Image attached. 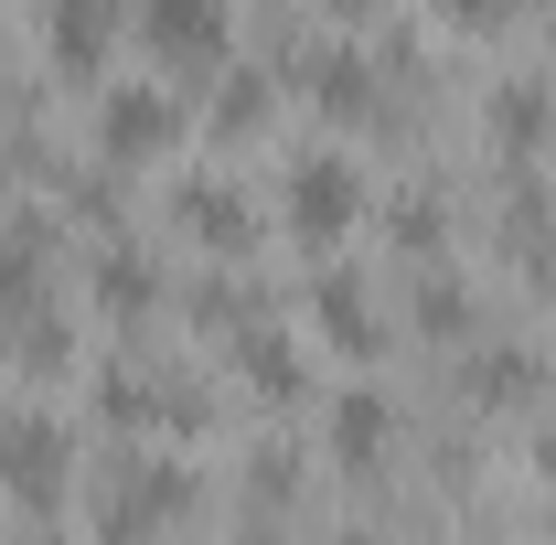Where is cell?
<instances>
[{
    "label": "cell",
    "instance_id": "1",
    "mask_svg": "<svg viewBox=\"0 0 556 545\" xmlns=\"http://www.w3.org/2000/svg\"><path fill=\"white\" fill-rule=\"evenodd\" d=\"M65 481H75V439L54 428V417H43V407L0 417V492H11L33 524H54V514H65Z\"/></svg>",
    "mask_w": 556,
    "mask_h": 545
},
{
    "label": "cell",
    "instance_id": "2",
    "mask_svg": "<svg viewBox=\"0 0 556 545\" xmlns=\"http://www.w3.org/2000/svg\"><path fill=\"white\" fill-rule=\"evenodd\" d=\"M364 204L375 193H364V172H353L343 150H300L289 161V236L300 246H343L353 225H364Z\"/></svg>",
    "mask_w": 556,
    "mask_h": 545
},
{
    "label": "cell",
    "instance_id": "3",
    "mask_svg": "<svg viewBox=\"0 0 556 545\" xmlns=\"http://www.w3.org/2000/svg\"><path fill=\"white\" fill-rule=\"evenodd\" d=\"M225 33H236L225 0H139V43L172 75H225Z\"/></svg>",
    "mask_w": 556,
    "mask_h": 545
},
{
    "label": "cell",
    "instance_id": "4",
    "mask_svg": "<svg viewBox=\"0 0 556 545\" xmlns=\"http://www.w3.org/2000/svg\"><path fill=\"white\" fill-rule=\"evenodd\" d=\"M182 514H193V481L172 460H118L97 481V524L108 535H150V524H182Z\"/></svg>",
    "mask_w": 556,
    "mask_h": 545
},
{
    "label": "cell",
    "instance_id": "5",
    "mask_svg": "<svg viewBox=\"0 0 556 545\" xmlns=\"http://www.w3.org/2000/svg\"><path fill=\"white\" fill-rule=\"evenodd\" d=\"M182 139V97H161V86H108L97 97V150L108 161H161Z\"/></svg>",
    "mask_w": 556,
    "mask_h": 545
},
{
    "label": "cell",
    "instance_id": "6",
    "mask_svg": "<svg viewBox=\"0 0 556 545\" xmlns=\"http://www.w3.org/2000/svg\"><path fill=\"white\" fill-rule=\"evenodd\" d=\"M172 214H182V236L214 246V257H247V246H257V204H247L236 182H214V172H204V182H182Z\"/></svg>",
    "mask_w": 556,
    "mask_h": 545
},
{
    "label": "cell",
    "instance_id": "7",
    "mask_svg": "<svg viewBox=\"0 0 556 545\" xmlns=\"http://www.w3.org/2000/svg\"><path fill=\"white\" fill-rule=\"evenodd\" d=\"M43 33H54V43H43L54 75L86 86V75L108 65V43H118V0H43Z\"/></svg>",
    "mask_w": 556,
    "mask_h": 545
},
{
    "label": "cell",
    "instance_id": "8",
    "mask_svg": "<svg viewBox=\"0 0 556 545\" xmlns=\"http://www.w3.org/2000/svg\"><path fill=\"white\" fill-rule=\"evenodd\" d=\"M386 439H396L386 396H343V407H332V460H343V471H375V460H386Z\"/></svg>",
    "mask_w": 556,
    "mask_h": 545
},
{
    "label": "cell",
    "instance_id": "9",
    "mask_svg": "<svg viewBox=\"0 0 556 545\" xmlns=\"http://www.w3.org/2000/svg\"><path fill=\"white\" fill-rule=\"evenodd\" d=\"M311 310H321V332L343 342V353H375V342H386L375 300H364V278H321V300H311Z\"/></svg>",
    "mask_w": 556,
    "mask_h": 545
},
{
    "label": "cell",
    "instance_id": "10",
    "mask_svg": "<svg viewBox=\"0 0 556 545\" xmlns=\"http://www.w3.org/2000/svg\"><path fill=\"white\" fill-rule=\"evenodd\" d=\"M97 407L118 417V428H182V396H172V385H150V375H108V385H97Z\"/></svg>",
    "mask_w": 556,
    "mask_h": 545
},
{
    "label": "cell",
    "instance_id": "11",
    "mask_svg": "<svg viewBox=\"0 0 556 545\" xmlns=\"http://www.w3.org/2000/svg\"><path fill=\"white\" fill-rule=\"evenodd\" d=\"M97 310H108V321H150V310H161L150 257H97Z\"/></svg>",
    "mask_w": 556,
    "mask_h": 545
},
{
    "label": "cell",
    "instance_id": "12",
    "mask_svg": "<svg viewBox=\"0 0 556 545\" xmlns=\"http://www.w3.org/2000/svg\"><path fill=\"white\" fill-rule=\"evenodd\" d=\"M268 129V75H225V97H214V139H257Z\"/></svg>",
    "mask_w": 556,
    "mask_h": 545
},
{
    "label": "cell",
    "instance_id": "13",
    "mask_svg": "<svg viewBox=\"0 0 556 545\" xmlns=\"http://www.w3.org/2000/svg\"><path fill=\"white\" fill-rule=\"evenodd\" d=\"M471 396H482V407H535V364H525V353H482V364H471Z\"/></svg>",
    "mask_w": 556,
    "mask_h": 545
},
{
    "label": "cell",
    "instance_id": "14",
    "mask_svg": "<svg viewBox=\"0 0 556 545\" xmlns=\"http://www.w3.org/2000/svg\"><path fill=\"white\" fill-rule=\"evenodd\" d=\"M546 86H503V97H492V139H503V150H525V139H546Z\"/></svg>",
    "mask_w": 556,
    "mask_h": 545
},
{
    "label": "cell",
    "instance_id": "15",
    "mask_svg": "<svg viewBox=\"0 0 556 545\" xmlns=\"http://www.w3.org/2000/svg\"><path fill=\"white\" fill-rule=\"evenodd\" d=\"M311 97H321V107H375V75H364V54H321V65H311Z\"/></svg>",
    "mask_w": 556,
    "mask_h": 545
},
{
    "label": "cell",
    "instance_id": "16",
    "mask_svg": "<svg viewBox=\"0 0 556 545\" xmlns=\"http://www.w3.org/2000/svg\"><path fill=\"white\" fill-rule=\"evenodd\" d=\"M396 246H439V193H396Z\"/></svg>",
    "mask_w": 556,
    "mask_h": 545
},
{
    "label": "cell",
    "instance_id": "17",
    "mask_svg": "<svg viewBox=\"0 0 556 545\" xmlns=\"http://www.w3.org/2000/svg\"><path fill=\"white\" fill-rule=\"evenodd\" d=\"M428 11H439L450 33H503V22H514V0H428Z\"/></svg>",
    "mask_w": 556,
    "mask_h": 545
},
{
    "label": "cell",
    "instance_id": "18",
    "mask_svg": "<svg viewBox=\"0 0 556 545\" xmlns=\"http://www.w3.org/2000/svg\"><path fill=\"white\" fill-rule=\"evenodd\" d=\"M535 460H546V471H556V439H546V449H535Z\"/></svg>",
    "mask_w": 556,
    "mask_h": 545
}]
</instances>
